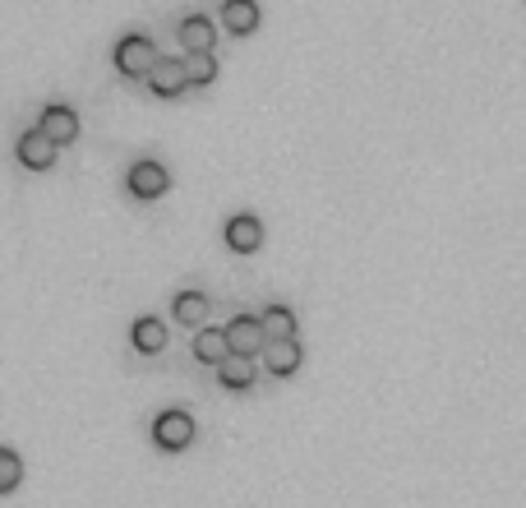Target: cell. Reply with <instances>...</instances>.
Here are the masks:
<instances>
[{
	"label": "cell",
	"instance_id": "obj_5",
	"mask_svg": "<svg viewBox=\"0 0 526 508\" xmlns=\"http://www.w3.org/2000/svg\"><path fill=\"white\" fill-rule=\"evenodd\" d=\"M185 84H190V61H162L153 65V74H148V88H153L157 97H176L185 93Z\"/></svg>",
	"mask_w": 526,
	"mask_h": 508
},
{
	"label": "cell",
	"instance_id": "obj_6",
	"mask_svg": "<svg viewBox=\"0 0 526 508\" xmlns=\"http://www.w3.org/2000/svg\"><path fill=\"white\" fill-rule=\"evenodd\" d=\"M37 130L47 134V139H56V144H74V139H79V116H74V107H60V102H51V107L42 111Z\"/></svg>",
	"mask_w": 526,
	"mask_h": 508
},
{
	"label": "cell",
	"instance_id": "obj_10",
	"mask_svg": "<svg viewBox=\"0 0 526 508\" xmlns=\"http://www.w3.org/2000/svg\"><path fill=\"white\" fill-rule=\"evenodd\" d=\"M213 37H217V24L208 14H190L185 24H180V47L199 56V51H213Z\"/></svg>",
	"mask_w": 526,
	"mask_h": 508
},
{
	"label": "cell",
	"instance_id": "obj_16",
	"mask_svg": "<svg viewBox=\"0 0 526 508\" xmlns=\"http://www.w3.org/2000/svg\"><path fill=\"white\" fill-rule=\"evenodd\" d=\"M217 379H222V384L227 388H250L254 384V356H227V361H222V370H217Z\"/></svg>",
	"mask_w": 526,
	"mask_h": 508
},
{
	"label": "cell",
	"instance_id": "obj_17",
	"mask_svg": "<svg viewBox=\"0 0 526 508\" xmlns=\"http://www.w3.org/2000/svg\"><path fill=\"white\" fill-rule=\"evenodd\" d=\"M19 476H24L19 453H14V448H0V495H10L14 485H19Z\"/></svg>",
	"mask_w": 526,
	"mask_h": 508
},
{
	"label": "cell",
	"instance_id": "obj_11",
	"mask_svg": "<svg viewBox=\"0 0 526 508\" xmlns=\"http://www.w3.org/2000/svg\"><path fill=\"white\" fill-rule=\"evenodd\" d=\"M300 361H305V356H300V342L296 338H291V342H268V347H263V365H268L277 379L296 375Z\"/></svg>",
	"mask_w": 526,
	"mask_h": 508
},
{
	"label": "cell",
	"instance_id": "obj_1",
	"mask_svg": "<svg viewBox=\"0 0 526 508\" xmlns=\"http://www.w3.org/2000/svg\"><path fill=\"white\" fill-rule=\"evenodd\" d=\"M157 61H162V56H157L153 37L130 33V37H120L116 42V70L125 74V79H148Z\"/></svg>",
	"mask_w": 526,
	"mask_h": 508
},
{
	"label": "cell",
	"instance_id": "obj_13",
	"mask_svg": "<svg viewBox=\"0 0 526 508\" xmlns=\"http://www.w3.org/2000/svg\"><path fill=\"white\" fill-rule=\"evenodd\" d=\"M171 315H176L180 328H204V319H208V296H204V291H180L176 305H171Z\"/></svg>",
	"mask_w": 526,
	"mask_h": 508
},
{
	"label": "cell",
	"instance_id": "obj_3",
	"mask_svg": "<svg viewBox=\"0 0 526 508\" xmlns=\"http://www.w3.org/2000/svg\"><path fill=\"white\" fill-rule=\"evenodd\" d=\"M171 190V176L162 162L144 158V162H134L130 167V194L134 199H162V194Z\"/></svg>",
	"mask_w": 526,
	"mask_h": 508
},
{
	"label": "cell",
	"instance_id": "obj_7",
	"mask_svg": "<svg viewBox=\"0 0 526 508\" xmlns=\"http://www.w3.org/2000/svg\"><path fill=\"white\" fill-rule=\"evenodd\" d=\"M194 356H199L204 365H213V370H222V361L236 356V351H231L227 328H199V333H194Z\"/></svg>",
	"mask_w": 526,
	"mask_h": 508
},
{
	"label": "cell",
	"instance_id": "obj_2",
	"mask_svg": "<svg viewBox=\"0 0 526 508\" xmlns=\"http://www.w3.org/2000/svg\"><path fill=\"white\" fill-rule=\"evenodd\" d=\"M153 439H157V448H167V453L190 448L194 444V416L190 412H162L153 421Z\"/></svg>",
	"mask_w": 526,
	"mask_h": 508
},
{
	"label": "cell",
	"instance_id": "obj_4",
	"mask_svg": "<svg viewBox=\"0 0 526 508\" xmlns=\"http://www.w3.org/2000/svg\"><path fill=\"white\" fill-rule=\"evenodd\" d=\"M227 338H231V351H236V356H259V351L268 347V333H263L259 315H236L227 324Z\"/></svg>",
	"mask_w": 526,
	"mask_h": 508
},
{
	"label": "cell",
	"instance_id": "obj_12",
	"mask_svg": "<svg viewBox=\"0 0 526 508\" xmlns=\"http://www.w3.org/2000/svg\"><path fill=\"white\" fill-rule=\"evenodd\" d=\"M222 28L236 37L254 33L259 28V5L254 0H222Z\"/></svg>",
	"mask_w": 526,
	"mask_h": 508
},
{
	"label": "cell",
	"instance_id": "obj_15",
	"mask_svg": "<svg viewBox=\"0 0 526 508\" xmlns=\"http://www.w3.org/2000/svg\"><path fill=\"white\" fill-rule=\"evenodd\" d=\"M134 347L144 351V356H157V351L167 347V324L162 319H134Z\"/></svg>",
	"mask_w": 526,
	"mask_h": 508
},
{
	"label": "cell",
	"instance_id": "obj_14",
	"mask_svg": "<svg viewBox=\"0 0 526 508\" xmlns=\"http://www.w3.org/2000/svg\"><path fill=\"white\" fill-rule=\"evenodd\" d=\"M259 319H263V333H268V342H291V338H296V315H291L287 305H268Z\"/></svg>",
	"mask_w": 526,
	"mask_h": 508
},
{
	"label": "cell",
	"instance_id": "obj_9",
	"mask_svg": "<svg viewBox=\"0 0 526 508\" xmlns=\"http://www.w3.org/2000/svg\"><path fill=\"white\" fill-rule=\"evenodd\" d=\"M227 245L236 254H254L263 245V222L250 218V213H240V218L227 222Z\"/></svg>",
	"mask_w": 526,
	"mask_h": 508
},
{
	"label": "cell",
	"instance_id": "obj_18",
	"mask_svg": "<svg viewBox=\"0 0 526 508\" xmlns=\"http://www.w3.org/2000/svg\"><path fill=\"white\" fill-rule=\"evenodd\" d=\"M217 79V61H213V51H199V56H190V84H213Z\"/></svg>",
	"mask_w": 526,
	"mask_h": 508
},
{
	"label": "cell",
	"instance_id": "obj_8",
	"mask_svg": "<svg viewBox=\"0 0 526 508\" xmlns=\"http://www.w3.org/2000/svg\"><path fill=\"white\" fill-rule=\"evenodd\" d=\"M56 139H47L42 130H33V134H24L19 139V162H24L28 171H47L51 162H56Z\"/></svg>",
	"mask_w": 526,
	"mask_h": 508
}]
</instances>
